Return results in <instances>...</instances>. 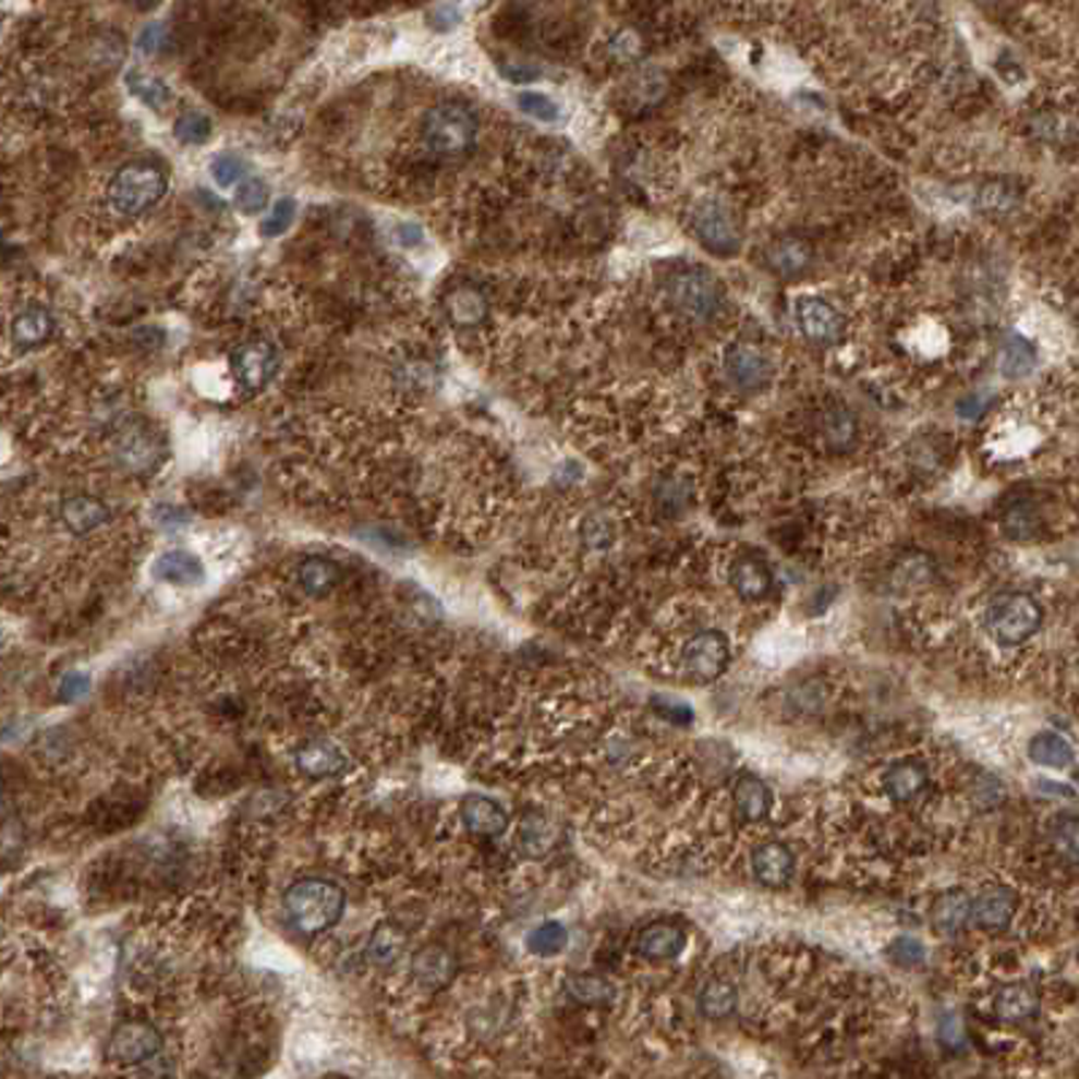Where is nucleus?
<instances>
[{"instance_id": "nucleus-1", "label": "nucleus", "mask_w": 1079, "mask_h": 1079, "mask_svg": "<svg viewBox=\"0 0 1079 1079\" xmlns=\"http://www.w3.org/2000/svg\"><path fill=\"white\" fill-rule=\"evenodd\" d=\"M282 904L292 929L301 931L303 936H317L339 923L347 907V896L336 882L308 876V880L292 882L284 890Z\"/></svg>"}, {"instance_id": "nucleus-2", "label": "nucleus", "mask_w": 1079, "mask_h": 1079, "mask_svg": "<svg viewBox=\"0 0 1079 1079\" xmlns=\"http://www.w3.org/2000/svg\"><path fill=\"white\" fill-rule=\"evenodd\" d=\"M476 136H480V122L476 114L465 104L458 100H444V104L431 106L423 117V138L425 151L438 160H458L474 149Z\"/></svg>"}, {"instance_id": "nucleus-3", "label": "nucleus", "mask_w": 1079, "mask_h": 1079, "mask_svg": "<svg viewBox=\"0 0 1079 1079\" xmlns=\"http://www.w3.org/2000/svg\"><path fill=\"white\" fill-rule=\"evenodd\" d=\"M168 190L166 173L149 162H133L120 168L106 184V204L122 219L142 217L151 206L160 204Z\"/></svg>"}, {"instance_id": "nucleus-4", "label": "nucleus", "mask_w": 1079, "mask_h": 1079, "mask_svg": "<svg viewBox=\"0 0 1079 1079\" xmlns=\"http://www.w3.org/2000/svg\"><path fill=\"white\" fill-rule=\"evenodd\" d=\"M1044 622L1042 604L1028 593H998L996 598L987 604L985 611V628L998 644L1004 647H1017L1026 644L1039 633Z\"/></svg>"}, {"instance_id": "nucleus-5", "label": "nucleus", "mask_w": 1079, "mask_h": 1079, "mask_svg": "<svg viewBox=\"0 0 1079 1079\" xmlns=\"http://www.w3.org/2000/svg\"><path fill=\"white\" fill-rule=\"evenodd\" d=\"M668 301L693 323L715 317L723 303V288L706 268H682L668 279Z\"/></svg>"}, {"instance_id": "nucleus-6", "label": "nucleus", "mask_w": 1079, "mask_h": 1079, "mask_svg": "<svg viewBox=\"0 0 1079 1079\" xmlns=\"http://www.w3.org/2000/svg\"><path fill=\"white\" fill-rule=\"evenodd\" d=\"M162 1050V1033L146 1020H125L111 1031L106 1042V1060L122 1069L149 1064Z\"/></svg>"}, {"instance_id": "nucleus-7", "label": "nucleus", "mask_w": 1079, "mask_h": 1079, "mask_svg": "<svg viewBox=\"0 0 1079 1079\" xmlns=\"http://www.w3.org/2000/svg\"><path fill=\"white\" fill-rule=\"evenodd\" d=\"M730 660V642L723 631H701L684 644L682 668L690 682L710 684L723 677Z\"/></svg>"}, {"instance_id": "nucleus-8", "label": "nucleus", "mask_w": 1079, "mask_h": 1079, "mask_svg": "<svg viewBox=\"0 0 1079 1079\" xmlns=\"http://www.w3.org/2000/svg\"><path fill=\"white\" fill-rule=\"evenodd\" d=\"M230 371L246 392H260L279 371V350L266 339H252L230 352Z\"/></svg>"}, {"instance_id": "nucleus-9", "label": "nucleus", "mask_w": 1079, "mask_h": 1079, "mask_svg": "<svg viewBox=\"0 0 1079 1079\" xmlns=\"http://www.w3.org/2000/svg\"><path fill=\"white\" fill-rule=\"evenodd\" d=\"M693 230L699 235L701 244L717 257H730L739 252L741 233L736 228L734 217L728 215L723 204L717 201H701L693 209Z\"/></svg>"}, {"instance_id": "nucleus-10", "label": "nucleus", "mask_w": 1079, "mask_h": 1079, "mask_svg": "<svg viewBox=\"0 0 1079 1079\" xmlns=\"http://www.w3.org/2000/svg\"><path fill=\"white\" fill-rule=\"evenodd\" d=\"M409 971H412V980L417 982L420 991L438 993L444 991V987L452 985L454 977H458L460 971V963H458V955H454L447 944L431 942L412 955V966H409Z\"/></svg>"}, {"instance_id": "nucleus-11", "label": "nucleus", "mask_w": 1079, "mask_h": 1079, "mask_svg": "<svg viewBox=\"0 0 1079 1079\" xmlns=\"http://www.w3.org/2000/svg\"><path fill=\"white\" fill-rule=\"evenodd\" d=\"M796 323L801 334L820 347L839 344L841 330H845L841 314L836 312L834 303L817 295H807L796 303Z\"/></svg>"}, {"instance_id": "nucleus-12", "label": "nucleus", "mask_w": 1079, "mask_h": 1079, "mask_svg": "<svg viewBox=\"0 0 1079 1079\" xmlns=\"http://www.w3.org/2000/svg\"><path fill=\"white\" fill-rule=\"evenodd\" d=\"M1017 912V893L1007 885H985L971 898L969 923L985 934H1002Z\"/></svg>"}, {"instance_id": "nucleus-13", "label": "nucleus", "mask_w": 1079, "mask_h": 1079, "mask_svg": "<svg viewBox=\"0 0 1079 1079\" xmlns=\"http://www.w3.org/2000/svg\"><path fill=\"white\" fill-rule=\"evenodd\" d=\"M688 947V931L671 920H652L637 936V953L652 963L677 960Z\"/></svg>"}, {"instance_id": "nucleus-14", "label": "nucleus", "mask_w": 1079, "mask_h": 1079, "mask_svg": "<svg viewBox=\"0 0 1079 1079\" xmlns=\"http://www.w3.org/2000/svg\"><path fill=\"white\" fill-rule=\"evenodd\" d=\"M752 876L761 882L768 890H779L792 880L796 874V856L788 845L783 841H766V845L755 847L750 856Z\"/></svg>"}, {"instance_id": "nucleus-15", "label": "nucleus", "mask_w": 1079, "mask_h": 1079, "mask_svg": "<svg viewBox=\"0 0 1079 1079\" xmlns=\"http://www.w3.org/2000/svg\"><path fill=\"white\" fill-rule=\"evenodd\" d=\"M971 893L963 887H947L931 901V929L938 938H955L969 923Z\"/></svg>"}, {"instance_id": "nucleus-16", "label": "nucleus", "mask_w": 1079, "mask_h": 1079, "mask_svg": "<svg viewBox=\"0 0 1079 1079\" xmlns=\"http://www.w3.org/2000/svg\"><path fill=\"white\" fill-rule=\"evenodd\" d=\"M725 374L739 390H757L772 379V363L757 347L734 344L725 355Z\"/></svg>"}, {"instance_id": "nucleus-17", "label": "nucleus", "mask_w": 1079, "mask_h": 1079, "mask_svg": "<svg viewBox=\"0 0 1079 1079\" xmlns=\"http://www.w3.org/2000/svg\"><path fill=\"white\" fill-rule=\"evenodd\" d=\"M460 820L469 834L482 836V839H498L509 828L506 809L487 796H465L460 801Z\"/></svg>"}, {"instance_id": "nucleus-18", "label": "nucleus", "mask_w": 1079, "mask_h": 1079, "mask_svg": "<svg viewBox=\"0 0 1079 1079\" xmlns=\"http://www.w3.org/2000/svg\"><path fill=\"white\" fill-rule=\"evenodd\" d=\"M734 803H736V814H739L741 823L747 825H757L772 814L774 807V792L763 783L757 774H739L734 785Z\"/></svg>"}, {"instance_id": "nucleus-19", "label": "nucleus", "mask_w": 1079, "mask_h": 1079, "mask_svg": "<svg viewBox=\"0 0 1079 1079\" xmlns=\"http://www.w3.org/2000/svg\"><path fill=\"white\" fill-rule=\"evenodd\" d=\"M295 766L303 777L328 779L339 777L347 768V755L334 741H308L295 752Z\"/></svg>"}, {"instance_id": "nucleus-20", "label": "nucleus", "mask_w": 1079, "mask_h": 1079, "mask_svg": "<svg viewBox=\"0 0 1079 1079\" xmlns=\"http://www.w3.org/2000/svg\"><path fill=\"white\" fill-rule=\"evenodd\" d=\"M54 336V317L47 306L31 303L11 319V341L20 350H36Z\"/></svg>"}, {"instance_id": "nucleus-21", "label": "nucleus", "mask_w": 1079, "mask_h": 1079, "mask_svg": "<svg viewBox=\"0 0 1079 1079\" xmlns=\"http://www.w3.org/2000/svg\"><path fill=\"white\" fill-rule=\"evenodd\" d=\"M730 587L736 590L741 601H763L774 587V574L768 563L755 555L739 558L730 566Z\"/></svg>"}, {"instance_id": "nucleus-22", "label": "nucleus", "mask_w": 1079, "mask_h": 1079, "mask_svg": "<svg viewBox=\"0 0 1079 1079\" xmlns=\"http://www.w3.org/2000/svg\"><path fill=\"white\" fill-rule=\"evenodd\" d=\"M558 831L555 823L544 812H525L517 828V850L528 858V861H542L553 852Z\"/></svg>"}, {"instance_id": "nucleus-23", "label": "nucleus", "mask_w": 1079, "mask_h": 1079, "mask_svg": "<svg viewBox=\"0 0 1079 1079\" xmlns=\"http://www.w3.org/2000/svg\"><path fill=\"white\" fill-rule=\"evenodd\" d=\"M993 1009H996L998 1020L1009 1022V1026L1028 1022L1039 1011L1036 987H1031L1028 982H1007L993 998Z\"/></svg>"}, {"instance_id": "nucleus-24", "label": "nucleus", "mask_w": 1079, "mask_h": 1079, "mask_svg": "<svg viewBox=\"0 0 1079 1079\" xmlns=\"http://www.w3.org/2000/svg\"><path fill=\"white\" fill-rule=\"evenodd\" d=\"M812 246H809L807 239H798V235H783V239L774 241L766 252V260L772 266L774 274L779 277L792 279L801 277L809 266H812Z\"/></svg>"}, {"instance_id": "nucleus-25", "label": "nucleus", "mask_w": 1079, "mask_h": 1079, "mask_svg": "<svg viewBox=\"0 0 1079 1079\" xmlns=\"http://www.w3.org/2000/svg\"><path fill=\"white\" fill-rule=\"evenodd\" d=\"M887 796L896 803H909L929 788V768L920 761H898L882 777Z\"/></svg>"}, {"instance_id": "nucleus-26", "label": "nucleus", "mask_w": 1079, "mask_h": 1079, "mask_svg": "<svg viewBox=\"0 0 1079 1079\" xmlns=\"http://www.w3.org/2000/svg\"><path fill=\"white\" fill-rule=\"evenodd\" d=\"M403 949H407V934L392 920H381L374 931H371L368 944H365V958L376 969H390L401 960Z\"/></svg>"}, {"instance_id": "nucleus-27", "label": "nucleus", "mask_w": 1079, "mask_h": 1079, "mask_svg": "<svg viewBox=\"0 0 1079 1079\" xmlns=\"http://www.w3.org/2000/svg\"><path fill=\"white\" fill-rule=\"evenodd\" d=\"M60 517H63V525L71 533L84 536V533H93L95 528L106 525L111 520V511L109 506L93 496H71L60 506Z\"/></svg>"}, {"instance_id": "nucleus-28", "label": "nucleus", "mask_w": 1079, "mask_h": 1079, "mask_svg": "<svg viewBox=\"0 0 1079 1079\" xmlns=\"http://www.w3.org/2000/svg\"><path fill=\"white\" fill-rule=\"evenodd\" d=\"M155 579L168 584H177V587H193V584L204 582V563L195 558L187 549H171V553H162L157 558L155 569H151Z\"/></svg>"}, {"instance_id": "nucleus-29", "label": "nucleus", "mask_w": 1079, "mask_h": 1079, "mask_svg": "<svg viewBox=\"0 0 1079 1079\" xmlns=\"http://www.w3.org/2000/svg\"><path fill=\"white\" fill-rule=\"evenodd\" d=\"M563 991L579 1007H609L617 1002V985L601 974H569Z\"/></svg>"}, {"instance_id": "nucleus-30", "label": "nucleus", "mask_w": 1079, "mask_h": 1079, "mask_svg": "<svg viewBox=\"0 0 1079 1079\" xmlns=\"http://www.w3.org/2000/svg\"><path fill=\"white\" fill-rule=\"evenodd\" d=\"M1028 757L1044 768H1069L1075 763V747L1053 730H1042L1028 741Z\"/></svg>"}, {"instance_id": "nucleus-31", "label": "nucleus", "mask_w": 1079, "mask_h": 1079, "mask_svg": "<svg viewBox=\"0 0 1079 1079\" xmlns=\"http://www.w3.org/2000/svg\"><path fill=\"white\" fill-rule=\"evenodd\" d=\"M739 1007V991L728 980H710L699 991V1011L706 1020H728Z\"/></svg>"}, {"instance_id": "nucleus-32", "label": "nucleus", "mask_w": 1079, "mask_h": 1079, "mask_svg": "<svg viewBox=\"0 0 1079 1079\" xmlns=\"http://www.w3.org/2000/svg\"><path fill=\"white\" fill-rule=\"evenodd\" d=\"M339 579V566L328 558H306L298 566V582L312 598H325V595L334 593Z\"/></svg>"}, {"instance_id": "nucleus-33", "label": "nucleus", "mask_w": 1079, "mask_h": 1079, "mask_svg": "<svg viewBox=\"0 0 1079 1079\" xmlns=\"http://www.w3.org/2000/svg\"><path fill=\"white\" fill-rule=\"evenodd\" d=\"M825 444L834 452H845L856 444L858 438V420L847 407H831L823 412V425H820Z\"/></svg>"}, {"instance_id": "nucleus-34", "label": "nucleus", "mask_w": 1079, "mask_h": 1079, "mask_svg": "<svg viewBox=\"0 0 1079 1079\" xmlns=\"http://www.w3.org/2000/svg\"><path fill=\"white\" fill-rule=\"evenodd\" d=\"M447 312L452 317L454 325H463V328H471V325L482 323L487 317V298L482 295L476 288H463L452 290L447 295Z\"/></svg>"}, {"instance_id": "nucleus-35", "label": "nucleus", "mask_w": 1079, "mask_h": 1079, "mask_svg": "<svg viewBox=\"0 0 1079 1079\" xmlns=\"http://www.w3.org/2000/svg\"><path fill=\"white\" fill-rule=\"evenodd\" d=\"M1002 531L1007 533L1011 542H1033L1042 531V517H1039L1036 506L1028 501L1011 504L1002 517Z\"/></svg>"}, {"instance_id": "nucleus-36", "label": "nucleus", "mask_w": 1079, "mask_h": 1079, "mask_svg": "<svg viewBox=\"0 0 1079 1079\" xmlns=\"http://www.w3.org/2000/svg\"><path fill=\"white\" fill-rule=\"evenodd\" d=\"M998 368L1007 379H1022L1036 368V347L1026 339V336H1009L1002 347V360Z\"/></svg>"}, {"instance_id": "nucleus-37", "label": "nucleus", "mask_w": 1079, "mask_h": 1079, "mask_svg": "<svg viewBox=\"0 0 1079 1079\" xmlns=\"http://www.w3.org/2000/svg\"><path fill=\"white\" fill-rule=\"evenodd\" d=\"M528 953H533L536 958H555V955L563 953L569 947V931H566L563 923L558 920H547V923L536 925L525 938Z\"/></svg>"}, {"instance_id": "nucleus-38", "label": "nucleus", "mask_w": 1079, "mask_h": 1079, "mask_svg": "<svg viewBox=\"0 0 1079 1079\" xmlns=\"http://www.w3.org/2000/svg\"><path fill=\"white\" fill-rule=\"evenodd\" d=\"M125 84L144 106H149V109L155 111H162L168 106V100H171V89H168L157 76H149V73L128 71Z\"/></svg>"}, {"instance_id": "nucleus-39", "label": "nucleus", "mask_w": 1079, "mask_h": 1079, "mask_svg": "<svg viewBox=\"0 0 1079 1079\" xmlns=\"http://www.w3.org/2000/svg\"><path fill=\"white\" fill-rule=\"evenodd\" d=\"M1050 841H1053L1055 852L1066 858L1071 865L1077 863V817L1071 812L1053 817L1050 825Z\"/></svg>"}, {"instance_id": "nucleus-40", "label": "nucleus", "mask_w": 1079, "mask_h": 1079, "mask_svg": "<svg viewBox=\"0 0 1079 1079\" xmlns=\"http://www.w3.org/2000/svg\"><path fill=\"white\" fill-rule=\"evenodd\" d=\"M887 960L901 969H918L925 963V944L918 936H896L885 949Z\"/></svg>"}, {"instance_id": "nucleus-41", "label": "nucleus", "mask_w": 1079, "mask_h": 1079, "mask_svg": "<svg viewBox=\"0 0 1079 1079\" xmlns=\"http://www.w3.org/2000/svg\"><path fill=\"white\" fill-rule=\"evenodd\" d=\"M120 458L131 471H146V469H151V465H155L157 449L151 447L149 438H144L142 433H136V436H128L125 441H122Z\"/></svg>"}, {"instance_id": "nucleus-42", "label": "nucleus", "mask_w": 1079, "mask_h": 1079, "mask_svg": "<svg viewBox=\"0 0 1079 1079\" xmlns=\"http://www.w3.org/2000/svg\"><path fill=\"white\" fill-rule=\"evenodd\" d=\"M268 198H271V193H268V184L263 182V179H257V177H252V179H244L241 182V187L235 190V209L241 211V215H257V211H263L268 206Z\"/></svg>"}, {"instance_id": "nucleus-43", "label": "nucleus", "mask_w": 1079, "mask_h": 1079, "mask_svg": "<svg viewBox=\"0 0 1079 1079\" xmlns=\"http://www.w3.org/2000/svg\"><path fill=\"white\" fill-rule=\"evenodd\" d=\"M173 136L182 144H206L211 136V120L206 114H201V111H187L173 125Z\"/></svg>"}, {"instance_id": "nucleus-44", "label": "nucleus", "mask_w": 1079, "mask_h": 1079, "mask_svg": "<svg viewBox=\"0 0 1079 1079\" xmlns=\"http://www.w3.org/2000/svg\"><path fill=\"white\" fill-rule=\"evenodd\" d=\"M977 206H980L982 211H991V215H1007V211H1011L1017 206V193L1009 187V184L1002 182L985 184V187H980V193H977Z\"/></svg>"}, {"instance_id": "nucleus-45", "label": "nucleus", "mask_w": 1079, "mask_h": 1079, "mask_svg": "<svg viewBox=\"0 0 1079 1079\" xmlns=\"http://www.w3.org/2000/svg\"><path fill=\"white\" fill-rule=\"evenodd\" d=\"M517 109L538 122H558L560 114H563L558 100H553L544 93H520L517 95Z\"/></svg>"}, {"instance_id": "nucleus-46", "label": "nucleus", "mask_w": 1079, "mask_h": 1079, "mask_svg": "<svg viewBox=\"0 0 1079 1079\" xmlns=\"http://www.w3.org/2000/svg\"><path fill=\"white\" fill-rule=\"evenodd\" d=\"M295 211H298V204L292 198L277 201V204H274V209H271V215L263 219L260 233L266 235V239H277V235L288 233L290 225L295 222Z\"/></svg>"}, {"instance_id": "nucleus-47", "label": "nucleus", "mask_w": 1079, "mask_h": 1079, "mask_svg": "<svg viewBox=\"0 0 1079 1079\" xmlns=\"http://www.w3.org/2000/svg\"><path fill=\"white\" fill-rule=\"evenodd\" d=\"M936 1039H938V1044H942L944 1053H963L966 1050L963 1020H960L958 1015H953V1011H947V1015L938 1020Z\"/></svg>"}, {"instance_id": "nucleus-48", "label": "nucleus", "mask_w": 1079, "mask_h": 1079, "mask_svg": "<svg viewBox=\"0 0 1079 1079\" xmlns=\"http://www.w3.org/2000/svg\"><path fill=\"white\" fill-rule=\"evenodd\" d=\"M931 577H934V560L929 555L912 553L898 563V582L904 587H909V584H925Z\"/></svg>"}, {"instance_id": "nucleus-49", "label": "nucleus", "mask_w": 1079, "mask_h": 1079, "mask_svg": "<svg viewBox=\"0 0 1079 1079\" xmlns=\"http://www.w3.org/2000/svg\"><path fill=\"white\" fill-rule=\"evenodd\" d=\"M241 177H244V160L239 155L225 151V155H217L211 160V179L217 182V187H233V184L241 182Z\"/></svg>"}, {"instance_id": "nucleus-50", "label": "nucleus", "mask_w": 1079, "mask_h": 1079, "mask_svg": "<svg viewBox=\"0 0 1079 1079\" xmlns=\"http://www.w3.org/2000/svg\"><path fill=\"white\" fill-rule=\"evenodd\" d=\"M25 825L20 820H5L0 825V861H16L25 850Z\"/></svg>"}, {"instance_id": "nucleus-51", "label": "nucleus", "mask_w": 1079, "mask_h": 1079, "mask_svg": "<svg viewBox=\"0 0 1079 1079\" xmlns=\"http://www.w3.org/2000/svg\"><path fill=\"white\" fill-rule=\"evenodd\" d=\"M89 688H93V679H89V674L71 671V674H65L63 679H60L58 699L63 701V704H73V701L84 699V695L89 693Z\"/></svg>"}, {"instance_id": "nucleus-52", "label": "nucleus", "mask_w": 1079, "mask_h": 1079, "mask_svg": "<svg viewBox=\"0 0 1079 1079\" xmlns=\"http://www.w3.org/2000/svg\"><path fill=\"white\" fill-rule=\"evenodd\" d=\"M650 706L652 710L657 712L663 719H671V723H677V725H688V723H693V710H690L684 701H677V699H666V695H655V699L650 701Z\"/></svg>"}, {"instance_id": "nucleus-53", "label": "nucleus", "mask_w": 1079, "mask_h": 1079, "mask_svg": "<svg viewBox=\"0 0 1079 1079\" xmlns=\"http://www.w3.org/2000/svg\"><path fill=\"white\" fill-rule=\"evenodd\" d=\"M688 485H682V482H668L666 487L657 490V501H660L668 514H677L679 509H684L688 506Z\"/></svg>"}, {"instance_id": "nucleus-54", "label": "nucleus", "mask_w": 1079, "mask_h": 1079, "mask_svg": "<svg viewBox=\"0 0 1079 1079\" xmlns=\"http://www.w3.org/2000/svg\"><path fill=\"white\" fill-rule=\"evenodd\" d=\"M582 538L587 542V547H593V549L609 547L611 544L609 525H606L604 520H598V517H590V520L582 525Z\"/></svg>"}, {"instance_id": "nucleus-55", "label": "nucleus", "mask_w": 1079, "mask_h": 1079, "mask_svg": "<svg viewBox=\"0 0 1079 1079\" xmlns=\"http://www.w3.org/2000/svg\"><path fill=\"white\" fill-rule=\"evenodd\" d=\"M431 25L436 27V31H449V27H454L460 22V9L454 3H447V5H438L436 11H431Z\"/></svg>"}, {"instance_id": "nucleus-56", "label": "nucleus", "mask_w": 1079, "mask_h": 1079, "mask_svg": "<svg viewBox=\"0 0 1079 1079\" xmlns=\"http://www.w3.org/2000/svg\"><path fill=\"white\" fill-rule=\"evenodd\" d=\"M160 47H162V25L151 22V25H146L144 31L138 33V52L155 54Z\"/></svg>"}, {"instance_id": "nucleus-57", "label": "nucleus", "mask_w": 1079, "mask_h": 1079, "mask_svg": "<svg viewBox=\"0 0 1079 1079\" xmlns=\"http://www.w3.org/2000/svg\"><path fill=\"white\" fill-rule=\"evenodd\" d=\"M423 239H425V233H423V228H420V225H414V222L398 225L396 241H398V246H403V250H412V246H420V244H423Z\"/></svg>"}, {"instance_id": "nucleus-58", "label": "nucleus", "mask_w": 1079, "mask_h": 1079, "mask_svg": "<svg viewBox=\"0 0 1079 1079\" xmlns=\"http://www.w3.org/2000/svg\"><path fill=\"white\" fill-rule=\"evenodd\" d=\"M155 517L162 528H168V531H171V528H184L190 522L187 511L177 509V506H160Z\"/></svg>"}, {"instance_id": "nucleus-59", "label": "nucleus", "mask_w": 1079, "mask_h": 1079, "mask_svg": "<svg viewBox=\"0 0 1079 1079\" xmlns=\"http://www.w3.org/2000/svg\"><path fill=\"white\" fill-rule=\"evenodd\" d=\"M985 409H987V398L982 396H969L966 401L958 403V414L963 420H980Z\"/></svg>"}, {"instance_id": "nucleus-60", "label": "nucleus", "mask_w": 1079, "mask_h": 1079, "mask_svg": "<svg viewBox=\"0 0 1079 1079\" xmlns=\"http://www.w3.org/2000/svg\"><path fill=\"white\" fill-rule=\"evenodd\" d=\"M504 76L509 78V82H536L538 78V71L536 69H525V65H506L504 69Z\"/></svg>"}, {"instance_id": "nucleus-61", "label": "nucleus", "mask_w": 1079, "mask_h": 1079, "mask_svg": "<svg viewBox=\"0 0 1079 1079\" xmlns=\"http://www.w3.org/2000/svg\"><path fill=\"white\" fill-rule=\"evenodd\" d=\"M1033 788H1036L1039 792H1053V796H1069V798H1075V788H1066V785H1055V783H1050V779H1044V777H1039L1036 783H1033Z\"/></svg>"}, {"instance_id": "nucleus-62", "label": "nucleus", "mask_w": 1079, "mask_h": 1079, "mask_svg": "<svg viewBox=\"0 0 1079 1079\" xmlns=\"http://www.w3.org/2000/svg\"><path fill=\"white\" fill-rule=\"evenodd\" d=\"M128 3H133L136 9H151V5H157L160 0H128Z\"/></svg>"}, {"instance_id": "nucleus-63", "label": "nucleus", "mask_w": 1079, "mask_h": 1079, "mask_svg": "<svg viewBox=\"0 0 1079 1079\" xmlns=\"http://www.w3.org/2000/svg\"><path fill=\"white\" fill-rule=\"evenodd\" d=\"M3 798H5V785H3V779H0V803H3Z\"/></svg>"}, {"instance_id": "nucleus-64", "label": "nucleus", "mask_w": 1079, "mask_h": 1079, "mask_svg": "<svg viewBox=\"0 0 1079 1079\" xmlns=\"http://www.w3.org/2000/svg\"><path fill=\"white\" fill-rule=\"evenodd\" d=\"M0 642H3V633H0Z\"/></svg>"}]
</instances>
